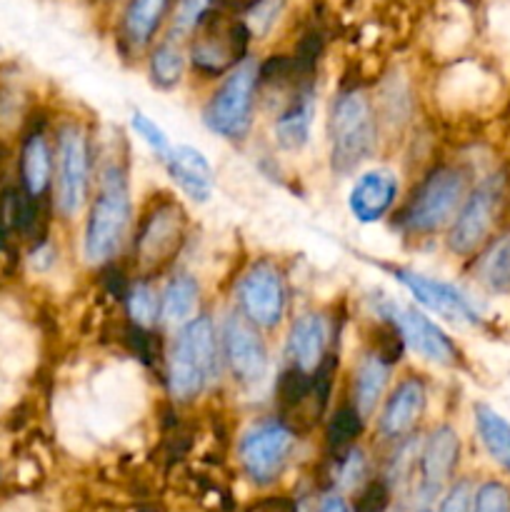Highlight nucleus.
Masks as SVG:
<instances>
[{
	"label": "nucleus",
	"mask_w": 510,
	"mask_h": 512,
	"mask_svg": "<svg viewBox=\"0 0 510 512\" xmlns=\"http://www.w3.org/2000/svg\"><path fill=\"white\" fill-rule=\"evenodd\" d=\"M218 370V348H215L213 323L208 318H195L180 330L168 360V388L175 400L198 398L210 378Z\"/></svg>",
	"instance_id": "1"
},
{
	"label": "nucleus",
	"mask_w": 510,
	"mask_h": 512,
	"mask_svg": "<svg viewBox=\"0 0 510 512\" xmlns=\"http://www.w3.org/2000/svg\"><path fill=\"white\" fill-rule=\"evenodd\" d=\"M330 163L340 175H348L373 153L375 118L368 98L358 90H350L335 98L330 110Z\"/></svg>",
	"instance_id": "2"
},
{
	"label": "nucleus",
	"mask_w": 510,
	"mask_h": 512,
	"mask_svg": "<svg viewBox=\"0 0 510 512\" xmlns=\"http://www.w3.org/2000/svg\"><path fill=\"white\" fill-rule=\"evenodd\" d=\"M130 220V198L125 178L115 165L103 175V190L90 208L85 225V258L88 263H105L118 253Z\"/></svg>",
	"instance_id": "3"
},
{
	"label": "nucleus",
	"mask_w": 510,
	"mask_h": 512,
	"mask_svg": "<svg viewBox=\"0 0 510 512\" xmlns=\"http://www.w3.org/2000/svg\"><path fill=\"white\" fill-rule=\"evenodd\" d=\"M465 198V175L455 168H435L410 198L403 223L413 233H435L450 223Z\"/></svg>",
	"instance_id": "4"
},
{
	"label": "nucleus",
	"mask_w": 510,
	"mask_h": 512,
	"mask_svg": "<svg viewBox=\"0 0 510 512\" xmlns=\"http://www.w3.org/2000/svg\"><path fill=\"white\" fill-rule=\"evenodd\" d=\"M255 83H258V68L253 63L238 65L205 105V125L223 138H243L250 128V115H253Z\"/></svg>",
	"instance_id": "5"
},
{
	"label": "nucleus",
	"mask_w": 510,
	"mask_h": 512,
	"mask_svg": "<svg viewBox=\"0 0 510 512\" xmlns=\"http://www.w3.org/2000/svg\"><path fill=\"white\" fill-rule=\"evenodd\" d=\"M183 240L185 213L173 200H165L140 225L135 238V258L145 270L163 268L178 255Z\"/></svg>",
	"instance_id": "6"
},
{
	"label": "nucleus",
	"mask_w": 510,
	"mask_h": 512,
	"mask_svg": "<svg viewBox=\"0 0 510 512\" xmlns=\"http://www.w3.org/2000/svg\"><path fill=\"white\" fill-rule=\"evenodd\" d=\"M88 138L78 125L60 130L58 138V185H55V203L63 215H75L88 195Z\"/></svg>",
	"instance_id": "7"
},
{
	"label": "nucleus",
	"mask_w": 510,
	"mask_h": 512,
	"mask_svg": "<svg viewBox=\"0 0 510 512\" xmlns=\"http://www.w3.org/2000/svg\"><path fill=\"white\" fill-rule=\"evenodd\" d=\"M378 308L380 313H383V318L398 328L403 343H408L415 353H420L425 360H433V363L440 365L455 363L458 350H455V345L450 343L448 335H445L433 320H428L423 313H418V310L395 303V300H380Z\"/></svg>",
	"instance_id": "8"
},
{
	"label": "nucleus",
	"mask_w": 510,
	"mask_h": 512,
	"mask_svg": "<svg viewBox=\"0 0 510 512\" xmlns=\"http://www.w3.org/2000/svg\"><path fill=\"white\" fill-rule=\"evenodd\" d=\"M500 195H503V180L490 178L480 188H475V193L465 200L463 210H460L453 228H450L448 243L453 253L470 255L488 238L495 213H498Z\"/></svg>",
	"instance_id": "9"
},
{
	"label": "nucleus",
	"mask_w": 510,
	"mask_h": 512,
	"mask_svg": "<svg viewBox=\"0 0 510 512\" xmlns=\"http://www.w3.org/2000/svg\"><path fill=\"white\" fill-rule=\"evenodd\" d=\"M293 448V430L285 425H260L240 443V463L250 480L260 485L273 483Z\"/></svg>",
	"instance_id": "10"
},
{
	"label": "nucleus",
	"mask_w": 510,
	"mask_h": 512,
	"mask_svg": "<svg viewBox=\"0 0 510 512\" xmlns=\"http://www.w3.org/2000/svg\"><path fill=\"white\" fill-rule=\"evenodd\" d=\"M240 305L248 320L260 328H273L280 323L285 310V290L280 273L270 263H258L248 270L238 288Z\"/></svg>",
	"instance_id": "11"
},
{
	"label": "nucleus",
	"mask_w": 510,
	"mask_h": 512,
	"mask_svg": "<svg viewBox=\"0 0 510 512\" xmlns=\"http://www.w3.org/2000/svg\"><path fill=\"white\" fill-rule=\"evenodd\" d=\"M393 275L400 280V285H405V288L410 290V295H413L420 305H425L428 310L438 313L440 318L468 325L480 323L478 310L473 308V303H470L455 285L403 268H395Z\"/></svg>",
	"instance_id": "12"
},
{
	"label": "nucleus",
	"mask_w": 510,
	"mask_h": 512,
	"mask_svg": "<svg viewBox=\"0 0 510 512\" xmlns=\"http://www.w3.org/2000/svg\"><path fill=\"white\" fill-rule=\"evenodd\" d=\"M225 340V358H228L230 373L238 383L255 385L268 373V353L255 333L253 323H245L243 318H228L223 330Z\"/></svg>",
	"instance_id": "13"
},
{
	"label": "nucleus",
	"mask_w": 510,
	"mask_h": 512,
	"mask_svg": "<svg viewBox=\"0 0 510 512\" xmlns=\"http://www.w3.org/2000/svg\"><path fill=\"white\" fill-rule=\"evenodd\" d=\"M458 433L448 425L433 430L425 440V448L420 453V483L418 490L423 500H433L443 490L448 478L453 475L455 463H458Z\"/></svg>",
	"instance_id": "14"
},
{
	"label": "nucleus",
	"mask_w": 510,
	"mask_h": 512,
	"mask_svg": "<svg viewBox=\"0 0 510 512\" xmlns=\"http://www.w3.org/2000/svg\"><path fill=\"white\" fill-rule=\"evenodd\" d=\"M248 48V30L243 23H230L228 28L205 30L203 38L193 45V65L208 75H218L238 63Z\"/></svg>",
	"instance_id": "15"
},
{
	"label": "nucleus",
	"mask_w": 510,
	"mask_h": 512,
	"mask_svg": "<svg viewBox=\"0 0 510 512\" xmlns=\"http://www.w3.org/2000/svg\"><path fill=\"white\" fill-rule=\"evenodd\" d=\"M395 195H398L395 175L390 170H370V173L360 175L350 188L348 208L360 223H375L388 213L390 205L395 203Z\"/></svg>",
	"instance_id": "16"
},
{
	"label": "nucleus",
	"mask_w": 510,
	"mask_h": 512,
	"mask_svg": "<svg viewBox=\"0 0 510 512\" xmlns=\"http://www.w3.org/2000/svg\"><path fill=\"white\" fill-rule=\"evenodd\" d=\"M425 408V385L418 378H408L395 388L380 415V433L385 438H400L415 428Z\"/></svg>",
	"instance_id": "17"
},
{
	"label": "nucleus",
	"mask_w": 510,
	"mask_h": 512,
	"mask_svg": "<svg viewBox=\"0 0 510 512\" xmlns=\"http://www.w3.org/2000/svg\"><path fill=\"white\" fill-rule=\"evenodd\" d=\"M168 163V173L175 183L180 185L188 198L205 203L213 193V170L210 163L203 158V153L188 145H180V148L170 150V155L165 158Z\"/></svg>",
	"instance_id": "18"
},
{
	"label": "nucleus",
	"mask_w": 510,
	"mask_h": 512,
	"mask_svg": "<svg viewBox=\"0 0 510 512\" xmlns=\"http://www.w3.org/2000/svg\"><path fill=\"white\" fill-rule=\"evenodd\" d=\"M290 355L295 368L318 370L325 358V323L320 315H303L290 330Z\"/></svg>",
	"instance_id": "19"
},
{
	"label": "nucleus",
	"mask_w": 510,
	"mask_h": 512,
	"mask_svg": "<svg viewBox=\"0 0 510 512\" xmlns=\"http://www.w3.org/2000/svg\"><path fill=\"white\" fill-rule=\"evenodd\" d=\"M475 425L490 458L510 473V423L488 405H475Z\"/></svg>",
	"instance_id": "20"
},
{
	"label": "nucleus",
	"mask_w": 510,
	"mask_h": 512,
	"mask_svg": "<svg viewBox=\"0 0 510 512\" xmlns=\"http://www.w3.org/2000/svg\"><path fill=\"white\" fill-rule=\"evenodd\" d=\"M310 123H313V98L305 90L298 100H293L288 110L275 123V135L285 150H300L308 143Z\"/></svg>",
	"instance_id": "21"
},
{
	"label": "nucleus",
	"mask_w": 510,
	"mask_h": 512,
	"mask_svg": "<svg viewBox=\"0 0 510 512\" xmlns=\"http://www.w3.org/2000/svg\"><path fill=\"white\" fill-rule=\"evenodd\" d=\"M165 8H168V0H130L123 18V28L130 43H148L163 20Z\"/></svg>",
	"instance_id": "22"
},
{
	"label": "nucleus",
	"mask_w": 510,
	"mask_h": 512,
	"mask_svg": "<svg viewBox=\"0 0 510 512\" xmlns=\"http://www.w3.org/2000/svg\"><path fill=\"white\" fill-rule=\"evenodd\" d=\"M385 380H388V365L378 355H368L355 375V408L360 410V415H368L375 408L383 395Z\"/></svg>",
	"instance_id": "23"
},
{
	"label": "nucleus",
	"mask_w": 510,
	"mask_h": 512,
	"mask_svg": "<svg viewBox=\"0 0 510 512\" xmlns=\"http://www.w3.org/2000/svg\"><path fill=\"white\" fill-rule=\"evenodd\" d=\"M198 305V283L190 275H178L163 293V315L170 323H185L193 318Z\"/></svg>",
	"instance_id": "24"
},
{
	"label": "nucleus",
	"mask_w": 510,
	"mask_h": 512,
	"mask_svg": "<svg viewBox=\"0 0 510 512\" xmlns=\"http://www.w3.org/2000/svg\"><path fill=\"white\" fill-rule=\"evenodd\" d=\"M23 183L30 195H40L50 183V150L43 135H33L23 148Z\"/></svg>",
	"instance_id": "25"
},
{
	"label": "nucleus",
	"mask_w": 510,
	"mask_h": 512,
	"mask_svg": "<svg viewBox=\"0 0 510 512\" xmlns=\"http://www.w3.org/2000/svg\"><path fill=\"white\" fill-rule=\"evenodd\" d=\"M275 395H278L280 405H283L285 410H298L300 405L308 403V398L313 395V378H310L305 370L300 368H288L280 373L278 378V385H275Z\"/></svg>",
	"instance_id": "26"
},
{
	"label": "nucleus",
	"mask_w": 510,
	"mask_h": 512,
	"mask_svg": "<svg viewBox=\"0 0 510 512\" xmlns=\"http://www.w3.org/2000/svg\"><path fill=\"white\" fill-rule=\"evenodd\" d=\"M183 65V53H180L175 45H158L153 58H150V75H153V83L160 85V88H173L180 80V75H183Z\"/></svg>",
	"instance_id": "27"
},
{
	"label": "nucleus",
	"mask_w": 510,
	"mask_h": 512,
	"mask_svg": "<svg viewBox=\"0 0 510 512\" xmlns=\"http://www.w3.org/2000/svg\"><path fill=\"white\" fill-rule=\"evenodd\" d=\"M480 275H483L485 283L495 290H508L510 288V235L508 238L498 240V243L490 248V253L485 255L483 263H480Z\"/></svg>",
	"instance_id": "28"
},
{
	"label": "nucleus",
	"mask_w": 510,
	"mask_h": 512,
	"mask_svg": "<svg viewBox=\"0 0 510 512\" xmlns=\"http://www.w3.org/2000/svg\"><path fill=\"white\" fill-rule=\"evenodd\" d=\"M363 430V415L355 405H343L340 410H335V415L328 423V443L335 448H343V445L353 443L358 438V433Z\"/></svg>",
	"instance_id": "29"
},
{
	"label": "nucleus",
	"mask_w": 510,
	"mask_h": 512,
	"mask_svg": "<svg viewBox=\"0 0 510 512\" xmlns=\"http://www.w3.org/2000/svg\"><path fill=\"white\" fill-rule=\"evenodd\" d=\"M128 313L133 325L145 328V325L155 323V313H158V298H155L153 290L145 283H138L135 288L128 290Z\"/></svg>",
	"instance_id": "30"
},
{
	"label": "nucleus",
	"mask_w": 510,
	"mask_h": 512,
	"mask_svg": "<svg viewBox=\"0 0 510 512\" xmlns=\"http://www.w3.org/2000/svg\"><path fill=\"white\" fill-rule=\"evenodd\" d=\"M473 512H510V490L495 480L480 485L473 498Z\"/></svg>",
	"instance_id": "31"
},
{
	"label": "nucleus",
	"mask_w": 510,
	"mask_h": 512,
	"mask_svg": "<svg viewBox=\"0 0 510 512\" xmlns=\"http://www.w3.org/2000/svg\"><path fill=\"white\" fill-rule=\"evenodd\" d=\"M130 123H133V130H135V133H138L140 138H143L145 143H148L150 148L155 150V153L163 155V158H168V155H170L168 138H165L163 130H160L158 125H155L153 120L148 118V115H143V113H140V110H135V113H133V120H130Z\"/></svg>",
	"instance_id": "32"
},
{
	"label": "nucleus",
	"mask_w": 510,
	"mask_h": 512,
	"mask_svg": "<svg viewBox=\"0 0 510 512\" xmlns=\"http://www.w3.org/2000/svg\"><path fill=\"white\" fill-rule=\"evenodd\" d=\"M378 348H375V355H378L380 360H383L385 365H393L398 363L400 355H403V338H400L398 328H395L393 323H388L385 320V325L380 328L378 333Z\"/></svg>",
	"instance_id": "33"
},
{
	"label": "nucleus",
	"mask_w": 510,
	"mask_h": 512,
	"mask_svg": "<svg viewBox=\"0 0 510 512\" xmlns=\"http://www.w3.org/2000/svg\"><path fill=\"white\" fill-rule=\"evenodd\" d=\"M388 500V485L383 480H373L360 490L358 500H355V512H383L388 508Z\"/></svg>",
	"instance_id": "34"
},
{
	"label": "nucleus",
	"mask_w": 510,
	"mask_h": 512,
	"mask_svg": "<svg viewBox=\"0 0 510 512\" xmlns=\"http://www.w3.org/2000/svg\"><path fill=\"white\" fill-rule=\"evenodd\" d=\"M208 3L210 0H180L178 10H175V30L178 33H190L200 23L205 10H208Z\"/></svg>",
	"instance_id": "35"
},
{
	"label": "nucleus",
	"mask_w": 510,
	"mask_h": 512,
	"mask_svg": "<svg viewBox=\"0 0 510 512\" xmlns=\"http://www.w3.org/2000/svg\"><path fill=\"white\" fill-rule=\"evenodd\" d=\"M473 508V490H470L468 480H460L450 488L448 498L443 500L438 512H470Z\"/></svg>",
	"instance_id": "36"
},
{
	"label": "nucleus",
	"mask_w": 510,
	"mask_h": 512,
	"mask_svg": "<svg viewBox=\"0 0 510 512\" xmlns=\"http://www.w3.org/2000/svg\"><path fill=\"white\" fill-rule=\"evenodd\" d=\"M280 0H260L258 5H253V13H250V23H253V30L258 33H265L273 23L275 13H278Z\"/></svg>",
	"instance_id": "37"
},
{
	"label": "nucleus",
	"mask_w": 510,
	"mask_h": 512,
	"mask_svg": "<svg viewBox=\"0 0 510 512\" xmlns=\"http://www.w3.org/2000/svg\"><path fill=\"white\" fill-rule=\"evenodd\" d=\"M103 283H105V288H108V293H110V295H115V298H125V295H128V290H125L123 273H120L118 268L105 270Z\"/></svg>",
	"instance_id": "38"
},
{
	"label": "nucleus",
	"mask_w": 510,
	"mask_h": 512,
	"mask_svg": "<svg viewBox=\"0 0 510 512\" xmlns=\"http://www.w3.org/2000/svg\"><path fill=\"white\" fill-rule=\"evenodd\" d=\"M320 512H350V508L345 505L343 498H338V495H330V498H325L323 505H320Z\"/></svg>",
	"instance_id": "39"
},
{
	"label": "nucleus",
	"mask_w": 510,
	"mask_h": 512,
	"mask_svg": "<svg viewBox=\"0 0 510 512\" xmlns=\"http://www.w3.org/2000/svg\"><path fill=\"white\" fill-rule=\"evenodd\" d=\"M418 512H428V510H418Z\"/></svg>",
	"instance_id": "40"
}]
</instances>
